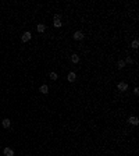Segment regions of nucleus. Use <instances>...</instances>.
Masks as SVG:
<instances>
[{"mask_svg": "<svg viewBox=\"0 0 139 156\" xmlns=\"http://www.w3.org/2000/svg\"><path fill=\"white\" fill-rule=\"evenodd\" d=\"M60 18H61L60 14H56V16H54V22H53V25H54L56 28H60L61 25H63V22L60 21Z\"/></svg>", "mask_w": 139, "mask_h": 156, "instance_id": "1", "label": "nucleus"}, {"mask_svg": "<svg viewBox=\"0 0 139 156\" xmlns=\"http://www.w3.org/2000/svg\"><path fill=\"white\" fill-rule=\"evenodd\" d=\"M31 38H32V35H31V32H24L22 33V38H21V40L22 42H24V43H25V42H29V40H31Z\"/></svg>", "mask_w": 139, "mask_h": 156, "instance_id": "2", "label": "nucleus"}, {"mask_svg": "<svg viewBox=\"0 0 139 156\" xmlns=\"http://www.w3.org/2000/svg\"><path fill=\"white\" fill-rule=\"evenodd\" d=\"M72 38L75 39V40H82V39H83V33L81 32V31H77V32H74Z\"/></svg>", "mask_w": 139, "mask_h": 156, "instance_id": "3", "label": "nucleus"}, {"mask_svg": "<svg viewBox=\"0 0 139 156\" xmlns=\"http://www.w3.org/2000/svg\"><path fill=\"white\" fill-rule=\"evenodd\" d=\"M3 153H4V156H14V150L7 146V148H4V149H3Z\"/></svg>", "mask_w": 139, "mask_h": 156, "instance_id": "4", "label": "nucleus"}, {"mask_svg": "<svg viewBox=\"0 0 139 156\" xmlns=\"http://www.w3.org/2000/svg\"><path fill=\"white\" fill-rule=\"evenodd\" d=\"M117 88L120 89L121 92H124V91H127V89H128V84H125V82H120L118 85H117Z\"/></svg>", "mask_w": 139, "mask_h": 156, "instance_id": "5", "label": "nucleus"}, {"mask_svg": "<svg viewBox=\"0 0 139 156\" xmlns=\"http://www.w3.org/2000/svg\"><path fill=\"white\" fill-rule=\"evenodd\" d=\"M128 123L132 124V125H138L139 120H138V117H129V118H128Z\"/></svg>", "mask_w": 139, "mask_h": 156, "instance_id": "6", "label": "nucleus"}, {"mask_svg": "<svg viewBox=\"0 0 139 156\" xmlns=\"http://www.w3.org/2000/svg\"><path fill=\"white\" fill-rule=\"evenodd\" d=\"M67 79H68L70 82H74V81L77 79V75H75V72H70V74H68V77H67Z\"/></svg>", "mask_w": 139, "mask_h": 156, "instance_id": "7", "label": "nucleus"}, {"mask_svg": "<svg viewBox=\"0 0 139 156\" xmlns=\"http://www.w3.org/2000/svg\"><path fill=\"white\" fill-rule=\"evenodd\" d=\"M36 29H38V32H44V29H46V25L44 24H38V27H36Z\"/></svg>", "mask_w": 139, "mask_h": 156, "instance_id": "8", "label": "nucleus"}, {"mask_svg": "<svg viewBox=\"0 0 139 156\" xmlns=\"http://www.w3.org/2000/svg\"><path fill=\"white\" fill-rule=\"evenodd\" d=\"M1 124H3V127H4V128H8V127H10V125H11V121H10V120H8V118H4Z\"/></svg>", "mask_w": 139, "mask_h": 156, "instance_id": "9", "label": "nucleus"}, {"mask_svg": "<svg viewBox=\"0 0 139 156\" xmlns=\"http://www.w3.org/2000/svg\"><path fill=\"white\" fill-rule=\"evenodd\" d=\"M39 91H40L42 94H47V92H49V86H47V85H42V86L39 88Z\"/></svg>", "mask_w": 139, "mask_h": 156, "instance_id": "10", "label": "nucleus"}, {"mask_svg": "<svg viewBox=\"0 0 139 156\" xmlns=\"http://www.w3.org/2000/svg\"><path fill=\"white\" fill-rule=\"evenodd\" d=\"M71 61H72V63H75V64L79 63V56H78V55H72L71 56Z\"/></svg>", "mask_w": 139, "mask_h": 156, "instance_id": "11", "label": "nucleus"}, {"mask_svg": "<svg viewBox=\"0 0 139 156\" xmlns=\"http://www.w3.org/2000/svg\"><path fill=\"white\" fill-rule=\"evenodd\" d=\"M117 66H118V68H124V66H125V61H124V60H118Z\"/></svg>", "mask_w": 139, "mask_h": 156, "instance_id": "12", "label": "nucleus"}, {"mask_svg": "<svg viewBox=\"0 0 139 156\" xmlns=\"http://www.w3.org/2000/svg\"><path fill=\"white\" fill-rule=\"evenodd\" d=\"M131 46H132L133 49H138V46H139V42H138V40H136V39H135V40H133V42H132V45H131Z\"/></svg>", "mask_w": 139, "mask_h": 156, "instance_id": "13", "label": "nucleus"}, {"mask_svg": "<svg viewBox=\"0 0 139 156\" xmlns=\"http://www.w3.org/2000/svg\"><path fill=\"white\" fill-rule=\"evenodd\" d=\"M49 77L51 78L53 81H56V79H57V74H56V72H50V75H49Z\"/></svg>", "mask_w": 139, "mask_h": 156, "instance_id": "14", "label": "nucleus"}, {"mask_svg": "<svg viewBox=\"0 0 139 156\" xmlns=\"http://www.w3.org/2000/svg\"><path fill=\"white\" fill-rule=\"evenodd\" d=\"M125 63H133V60L131 59V57H127V60H125Z\"/></svg>", "mask_w": 139, "mask_h": 156, "instance_id": "15", "label": "nucleus"}, {"mask_svg": "<svg viewBox=\"0 0 139 156\" xmlns=\"http://www.w3.org/2000/svg\"><path fill=\"white\" fill-rule=\"evenodd\" d=\"M133 94L138 95V94H139V88H135V89H133Z\"/></svg>", "mask_w": 139, "mask_h": 156, "instance_id": "16", "label": "nucleus"}]
</instances>
